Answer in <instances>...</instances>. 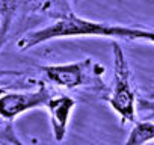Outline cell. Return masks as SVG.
<instances>
[{"label": "cell", "instance_id": "6da1fadb", "mask_svg": "<svg viewBox=\"0 0 154 145\" xmlns=\"http://www.w3.org/2000/svg\"><path fill=\"white\" fill-rule=\"evenodd\" d=\"M113 47V86L109 97V104L119 115L122 122H136V95L131 88L130 66L125 54L118 42Z\"/></svg>", "mask_w": 154, "mask_h": 145}, {"label": "cell", "instance_id": "7a4b0ae2", "mask_svg": "<svg viewBox=\"0 0 154 145\" xmlns=\"http://www.w3.org/2000/svg\"><path fill=\"white\" fill-rule=\"evenodd\" d=\"M53 97L50 95V91L47 86L41 82L36 91L32 92H5L0 95V116L12 121L18 115L48 104V101Z\"/></svg>", "mask_w": 154, "mask_h": 145}, {"label": "cell", "instance_id": "3957f363", "mask_svg": "<svg viewBox=\"0 0 154 145\" xmlns=\"http://www.w3.org/2000/svg\"><path fill=\"white\" fill-rule=\"evenodd\" d=\"M91 66H92L91 59H86L82 62L65 63V65H45L41 66V71L51 83L72 89L77 86H82L86 82Z\"/></svg>", "mask_w": 154, "mask_h": 145}, {"label": "cell", "instance_id": "277c9868", "mask_svg": "<svg viewBox=\"0 0 154 145\" xmlns=\"http://www.w3.org/2000/svg\"><path fill=\"white\" fill-rule=\"evenodd\" d=\"M74 106H75V100L68 97V95L53 97L47 104V109L50 112L53 134H54V139L57 142H62L66 136L69 115H71Z\"/></svg>", "mask_w": 154, "mask_h": 145}, {"label": "cell", "instance_id": "5b68a950", "mask_svg": "<svg viewBox=\"0 0 154 145\" xmlns=\"http://www.w3.org/2000/svg\"><path fill=\"white\" fill-rule=\"evenodd\" d=\"M151 140H154V122L151 121L134 122L125 140V145H145Z\"/></svg>", "mask_w": 154, "mask_h": 145}, {"label": "cell", "instance_id": "8992f818", "mask_svg": "<svg viewBox=\"0 0 154 145\" xmlns=\"http://www.w3.org/2000/svg\"><path fill=\"white\" fill-rule=\"evenodd\" d=\"M0 143H2V145H24L18 139V136L15 134L12 125L5 127V130L0 133Z\"/></svg>", "mask_w": 154, "mask_h": 145}, {"label": "cell", "instance_id": "52a82bcc", "mask_svg": "<svg viewBox=\"0 0 154 145\" xmlns=\"http://www.w3.org/2000/svg\"><path fill=\"white\" fill-rule=\"evenodd\" d=\"M139 107H140V109H145V110H151L152 115H154V103H152V101L140 100V101H139Z\"/></svg>", "mask_w": 154, "mask_h": 145}, {"label": "cell", "instance_id": "ba28073f", "mask_svg": "<svg viewBox=\"0 0 154 145\" xmlns=\"http://www.w3.org/2000/svg\"><path fill=\"white\" fill-rule=\"evenodd\" d=\"M2 94H5V92H3V89H0V95H2Z\"/></svg>", "mask_w": 154, "mask_h": 145}]
</instances>
